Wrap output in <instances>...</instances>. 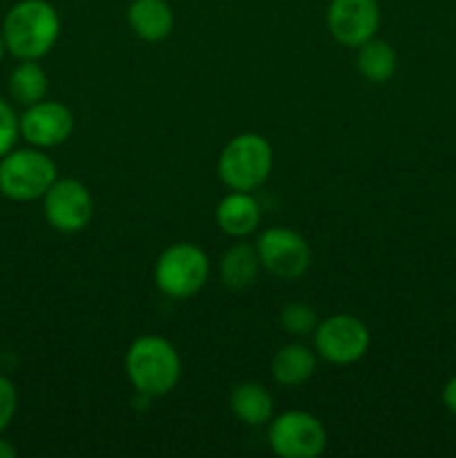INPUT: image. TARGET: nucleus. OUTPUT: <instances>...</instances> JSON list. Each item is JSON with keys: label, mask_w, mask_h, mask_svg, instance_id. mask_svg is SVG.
<instances>
[{"label": "nucleus", "mask_w": 456, "mask_h": 458, "mask_svg": "<svg viewBox=\"0 0 456 458\" xmlns=\"http://www.w3.org/2000/svg\"><path fill=\"white\" fill-rule=\"evenodd\" d=\"M56 182V164L34 148L9 150L0 161V192L13 201L43 197Z\"/></svg>", "instance_id": "4"}, {"label": "nucleus", "mask_w": 456, "mask_h": 458, "mask_svg": "<svg viewBox=\"0 0 456 458\" xmlns=\"http://www.w3.org/2000/svg\"><path fill=\"white\" fill-rule=\"evenodd\" d=\"M4 49H7V45H4V36H3V31H0V61H3V56H4Z\"/></svg>", "instance_id": "24"}, {"label": "nucleus", "mask_w": 456, "mask_h": 458, "mask_svg": "<svg viewBox=\"0 0 456 458\" xmlns=\"http://www.w3.org/2000/svg\"><path fill=\"white\" fill-rule=\"evenodd\" d=\"M125 371L141 396L156 398L173 392L182 376V360L173 344L159 335H143L125 353Z\"/></svg>", "instance_id": "2"}, {"label": "nucleus", "mask_w": 456, "mask_h": 458, "mask_svg": "<svg viewBox=\"0 0 456 458\" xmlns=\"http://www.w3.org/2000/svg\"><path fill=\"white\" fill-rule=\"evenodd\" d=\"M231 410L250 428L268 423L273 416V398L259 383H240L231 394Z\"/></svg>", "instance_id": "16"}, {"label": "nucleus", "mask_w": 456, "mask_h": 458, "mask_svg": "<svg viewBox=\"0 0 456 458\" xmlns=\"http://www.w3.org/2000/svg\"><path fill=\"white\" fill-rule=\"evenodd\" d=\"M255 249L262 267L280 280H298L311 267V249L307 240L291 228H266Z\"/></svg>", "instance_id": "8"}, {"label": "nucleus", "mask_w": 456, "mask_h": 458, "mask_svg": "<svg viewBox=\"0 0 456 458\" xmlns=\"http://www.w3.org/2000/svg\"><path fill=\"white\" fill-rule=\"evenodd\" d=\"M45 219L61 233H79L89 224L94 201L88 188L76 179H56L43 195Z\"/></svg>", "instance_id": "9"}, {"label": "nucleus", "mask_w": 456, "mask_h": 458, "mask_svg": "<svg viewBox=\"0 0 456 458\" xmlns=\"http://www.w3.org/2000/svg\"><path fill=\"white\" fill-rule=\"evenodd\" d=\"M18 450L9 441L0 438V458H16Z\"/></svg>", "instance_id": "23"}, {"label": "nucleus", "mask_w": 456, "mask_h": 458, "mask_svg": "<svg viewBox=\"0 0 456 458\" xmlns=\"http://www.w3.org/2000/svg\"><path fill=\"white\" fill-rule=\"evenodd\" d=\"M18 407V394L16 387L9 378L0 376V434L7 429V425L12 423L13 414H16Z\"/></svg>", "instance_id": "21"}, {"label": "nucleus", "mask_w": 456, "mask_h": 458, "mask_svg": "<svg viewBox=\"0 0 456 458\" xmlns=\"http://www.w3.org/2000/svg\"><path fill=\"white\" fill-rule=\"evenodd\" d=\"M61 18L47 0H21L3 22L4 45L21 61H38L56 45Z\"/></svg>", "instance_id": "1"}, {"label": "nucleus", "mask_w": 456, "mask_h": 458, "mask_svg": "<svg viewBox=\"0 0 456 458\" xmlns=\"http://www.w3.org/2000/svg\"><path fill=\"white\" fill-rule=\"evenodd\" d=\"M217 226L231 237H244L259 226V204L250 192L232 191L217 204Z\"/></svg>", "instance_id": "13"}, {"label": "nucleus", "mask_w": 456, "mask_h": 458, "mask_svg": "<svg viewBox=\"0 0 456 458\" xmlns=\"http://www.w3.org/2000/svg\"><path fill=\"white\" fill-rule=\"evenodd\" d=\"M9 94L21 106H34L47 94V74L36 61H22L9 76Z\"/></svg>", "instance_id": "18"}, {"label": "nucleus", "mask_w": 456, "mask_h": 458, "mask_svg": "<svg viewBox=\"0 0 456 458\" xmlns=\"http://www.w3.org/2000/svg\"><path fill=\"white\" fill-rule=\"evenodd\" d=\"M273 168L271 143L255 132L232 137L219 155V177L231 191L250 192L262 186Z\"/></svg>", "instance_id": "3"}, {"label": "nucleus", "mask_w": 456, "mask_h": 458, "mask_svg": "<svg viewBox=\"0 0 456 458\" xmlns=\"http://www.w3.org/2000/svg\"><path fill=\"white\" fill-rule=\"evenodd\" d=\"M396 52L384 40L369 38L358 47V72L371 83H387L396 72Z\"/></svg>", "instance_id": "17"}, {"label": "nucleus", "mask_w": 456, "mask_h": 458, "mask_svg": "<svg viewBox=\"0 0 456 458\" xmlns=\"http://www.w3.org/2000/svg\"><path fill=\"white\" fill-rule=\"evenodd\" d=\"M128 22L139 38L159 43L173 31L174 16L165 0H132L128 7Z\"/></svg>", "instance_id": "12"}, {"label": "nucleus", "mask_w": 456, "mask_h": 458, "mask_svg": "<svg viewBox=\"0 0 456 458\" xmlns=\"http://www.w3.org/2000/svg\"><path fill=\"white\" fill-rule=\"evenodd\" d=\"M268 445L282 458H316L326 447V429L308 411H284L268 428Z\"/></svg>", "instance_id": "6"}, {"label": "nucleus", "mask_w": 456, "mask_h": 458, "mask_svg": "<svg viewBox=\"0 0 456 458\" xmlns=\"http://www.w3.org/2000/svg\"><path fill=\"white\" fill-rule=\"evenodd\" d=\"M316 349L331 365H351L369 349V329L365 322L349 313H338L317 322L313 331Z\"/></svg>", "instance_id": "7"}, {"label": "nucleus", "mask_w": 456, "mask_h": 458, "mask_svg": "<svg viewBox=\"0 0 456 458\" xmlns=\"http://www.w3.org/2000/svg\"><path fill=\"white\" fill-rule=\"evenodd\" d=\"M443 403L456 416V376L452 380H447V385L443 387Z\"/></svg>", "instance_id": "22"}, {"label": "nucleus", "mask_w": 456, "mask_h": 458, "mask_svg": "<svg viewBox=\"0 0 456 458\" xmlns=\"http://www.w3.org/2000/svg\"><path fill=\"white\" fill-rule=\"evenodd\" d=\"M280 325L284 327V331H289L291 335H311L317 329V313L311 304L304 302H291L282 309L280 313Z\"/></svg>", "instance_id": "19"}, {"label": "nucleus", "mask_w": 456, "mask_h": 458, "mask_svg": "<svg viewBox=\"0 0 456 458\" xmlns=\"http://www.w3.org/2000/svg\"><path fill=\"white\" fill-rule=\"evenodd\" d=\"M18 130L27 143L36 148L61 146L74 130V116L70 107L58 101H38L27 106L25 114L18 119Z\"/></svg>", "instance_id": "11"}, {"label": "nucleus", "mask_w": 456, "mask_h": 458, "mask_svg": "<svg viewBox=\"0 0 456 458\" xmlns=\"http://www.w3.org/2000/svg\"><path fill=\"white\" fill-rule=\"evenodd\" d=\"M259 255L255 246L249 244H235L222 255L219 262V273H222V282L232 291L249 289L255 284L259 276Z\"/></svg>", "instance_id": "15"}, {"label": "nucleus", "mask_w": 456, "mask_h": 458, "mask_svg": "<svg viewBox=\"0 0 456 458\" xmlns=\"http://www.w3.org/2000/svg\"><path fill=\"white\" fill-rule=\"evenodd\" d=\"M208 280V258L204 250L188 242L168 246L155 267V282L168 298L183 300L199 293Z\"/></svg>", "instance_id": "5"}, {"label": "nucleus", "mask_w": 456, "mask_h": 458, "mask_svg": "<svg viewBox=\"0 0 456 458\" xmlns=\"http://www.w3.org/2000/svg\"><path fill=\"white\" fill-rule=\"evenodd\" d=\"M273 378L284 387H300L316 374V353L304 344H286L273 356Z\"/></svg>", "instance_id": "14"}, {"label": "nucleus", "mask_w": 456, "mask_h": 458, "mask_svg": "<svg viewBox=\"0 0 456 458\" xmlns=\"http://www.w3.org/2000/svg\"><path fill=\"white\" fill-rule=\"evenodd\" d=\"M326 25L340 45L360 47L378 31L380 7L376 0H331Z\"/></svg>", "instance_id": "10"}, {"label": "nucleus", "mask_w": 456, "mask_h": 458, "mask_svg": "<svg viewBox=\"0 0 456 458\" xmlns=\"http://www.w3.org/2000/svg\"><path fill=\"white\" fill-rule=\"evenodd\" d=\"M18 119L13 114V110L9 107V103L4 98H0V157L7 155L13 148L18 137Z\"/></svg>", "instance_id": "20"}]
</instances>
